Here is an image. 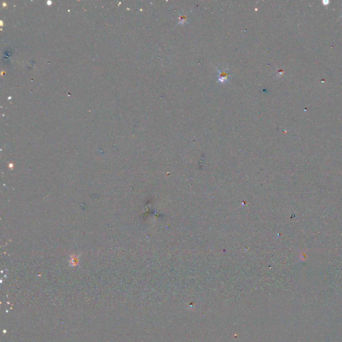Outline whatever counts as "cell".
<instances>
[{"label": "cell", "mask_w": 342, "mask_h": 342, "mask_svg": "<svg viewBox=\"0 0 342 342\" xmlns=\"http://www.w3.org/2000/svg\"><path fill=\"white\" fill-rule=\"evenodd\" d=\"M179 24H179H184V23L186 22V20H187V18H186V16H185L184 15V14H182V15H179Z\"/></svg>", "instance_id": "2"}, {"label": "cell", "mask_w": 342, "mask_h": 342, "mask_svg": "<svg viewBox=\"0 0 342 342\" xmlns=\"http://www.w3.org/2000/svg\"><path fill=\"white\" fill-rule=\"evenodd\" d=\"M216 70L219 72V78L217 81V83H221V84H225V83L229 82L230 78L231 76L228 74L229 69L225 68V69L219 70L218 68H216Z\"/></svg>", "instance_id": "1"}]
</instances>
